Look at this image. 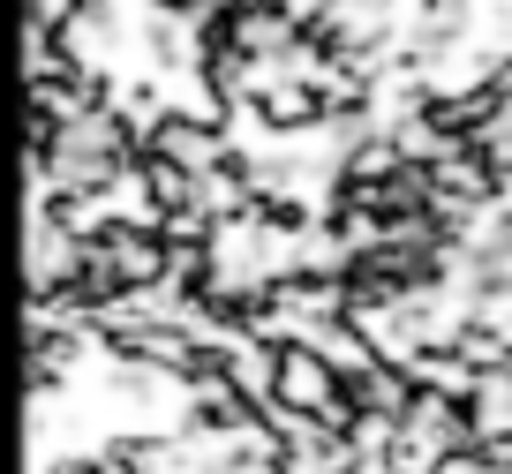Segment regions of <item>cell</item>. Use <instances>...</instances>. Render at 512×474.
<instances>
[{
  "mask_svg": "<svg viewBox=\"0 0 512 474\" xmlns=\"http://www.w3.org/2000/svg\"><path fill=\"white\" fill-rule=\"evenodd\" d=\"M272 407L332 422V414L347 407V377H339L317 347H279V399H272Z\"/></svg>",
  "mask_w": 512,
  "mask_h": 474,
  "instance_id": "6da1fadb",
  "label": "cell"
},
{
  "mask_svg": "<svg viewBox=\"0 0 512 474\" xmlns=\"http://www.w3.org/2000/svg\"><path fill=\"white\" fill-rule=\"evenodd\" d=\"M144 151L151 158H174V166H189V174H211V166H226L234 158V136L211 121H181V113H159V121L144 128Z\"/></svg>",
  "mask_w": 512,
  "mask_h": 474,
  "instance_id": "7a4b0ae2",
  "label": "cell"
},
{
  "mask_svg": "<svg viewBox=\"0 0 512 474\" xmlns=\"http://www.w3.org/2000/svg\"><path fill=\"white\" fill-rule=\"evenodd\" d=\"M467 422H475L482 452H505V444H512V369L475 377V392H467Z\"/></svg>",
  "mask_w": 512,
  "mask_h": 474,
  "instance_id": "3957f363",
  "label": "cell"
},
{
  "mask_svg": "<svg viewBox=\"0 0 512 474\" xmlns=\"http://www.w3.org/2000/svg\"><path fill=\"white\" fill-rule=\"evenodd\" d=\"M38 474H113V467H106L98 452H61L53 467H38Z\"/></svg>",
  "mask_w": 512,
  "mask_h": 474,
  "instance_id": "277c9868",
  "label": "cell"
},
{
  "mask_svg": "<svg viewBox=\"0 0 512 474\" xmlns=\"http://www.w3.org/2000/svg\"><path fill=\"white\" fill-rule=\"evenodd\" d=\"M151 8H196V0H151Z\"/></svg>",
  "mask_w": 512,
  "mask_h": 474,
  "instance_id": "5b68a950",
  "label": "cell"
}]
</instances>
